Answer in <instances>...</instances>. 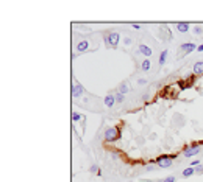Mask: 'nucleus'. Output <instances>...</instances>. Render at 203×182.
<instances>
[{
    "label": "nucleus",
    "mask_w": 203,
    "mask_h": 182,
    "mask_svg": "<svg viewBox=\"0 0 203 182\" xmlns=\"http://www.w3.org/2000/svg\"><path fill=\"white\" fill-rule=\"evenodd\" d=\"M119 137H120V131H119V128H116V126L108 128L105 131V140L106 142H114V140H117Z\"/></svg>",
    "instance_id": "f257e3e1"
},
{
    "label": "nucleus",
    "mask_w": 203,
    "mask_h": 182,
    "mask_svg": "<svg viewBox=\"0 0 203 182\" xmlns=\"http://www.w3.org/2000/svg\"><path fill=\"white\" fill-rule=\"evenodd\" d=\"M119 39H120V34L119 33H109L108 36H105V44L109 47H113V48H116L117 47V44H119Z\"/></svg>",
    "instance_id": "f03ea898"
},
{
    "label": "nucleus",
    "mask_w": 203,
    "mask_h": 182,
    "mask_svg": "<svg viewBox=\"0 0 203 182\" xmlns=\"http://www.w3.org/2000/svg\"><path fill=\"white\" fill-rule=\"evenodd\" d=\"M156 165L160 168H169V167H172V157H169V156H160L156 159Z\"/></svg>",
    "instance_id": "7ed1b4c3"
},
{
    "label": "nucleus",
    "mask_w": 203,
    "mask_h": 182,
    "mask_svg": "<svg viewBox=\"0 0 203 182\" xmlns=\"http://www.w3.org/2000/svg\"><path fill=\"white\" fill-rule=\"evenodd\" d=\"M202 151V148L199 145H192V146H188L186 150L183 151V156L184 157H192V156H197Z\"/></svg>",
    "instance_id": "20e7f679"
},
{
    "label": "nucleus",
    "mask_w": 203,
    "mask_h": 182,
    "mask_svg": "<svg viewBox=\"0 0 203 182\" xmlns=\"http://www.w3.org/2000/svg\"><path fill=\"white\" fill-rule=\"evenodd\" d=\"M83 92H85V89H83L80 84H74V86H72V97H74V98L81 97V95H83Z\"/></svg>",
    "instance_id": "39448f33"
},
{
    "label": "nucleus",
    "mask_w": 203,
    "mask_h": 182,
    "mask_svg": "<svg viewBox=\"0 0 203 182\" xmlns=\"http://www.w3.org/2000/svg\"><path fill=\"white\" fill-rule=\"evenodd\" d=\"M194 48H197L194 44H181V47H180V50H181L184 54H188L191 52H194Z\"/></svg>",
    "instance_id": "423d86ee"
},
{
    "label": "nucleus",
    "mask_w": 203,
    "mask_h": 182,
    "mask_svg": "<svg viewBox=\"0 0 203 182\" xmlns=\"http://www.w3.org/2000/svg\"><path fill=\"white\" fill-rule=\"evenodd\" d=\"M139 52L144 54L147 59L152 56V48H150V47H147V45H144V44H141V45H139Z\"/></svg>",
    "instance_id": "0eeeda50"
},
{
    "label": "nucleus",
    "mask_w": 203,
    "mask_h": 182,
    "mask_svg": "<svg viewBox=\"0 0 203 182\" xmlns=\"http://www.w3.org/2000/svg\"><path fill=\"white\" fill-rule=\"evenodd\" d=\"M87 48H89V42L87 41H80L78 44H77V52H80V53L86 52Z\"/></svg>",
    "instance_id": "6e6552de"
},
{
    "label": "nucleus",
    "mask_w": 203,
    "mask_h": 182,
    "mask_svg": "<svg viewBox=\"0 0 203 182\" xmlns=\"http://www.w3.org/2000/svg\"><path fill=\"white\" fill-rule=\"evenodd\" d=\"M177 30L180 33H188L189 31V24L188 22H180V24H177Z\"/></svg>",
    "instance_id": "1a4fd4ad"
},
{
    "label": "nucleus",
    "mask_w": 203,
    "mask_h": 182,
    "mask_svg": "<svg viewBox=\"0 0 203 182\" xmlns=\"http://www.w3.org/2000/svg\"><path fill=\"white\" fill-rule=\"evenodd\" d=\"M114 103H116V95H106V98H105V106H106V107H113Z\"/></svg>",
    "instance_id": "9d476101"
},
{
    "label": "nucleus",
    "mask_w": 203,
    "mask_h": 182,
    "mask_svg": "<svg viewBox=\"0 0 203 182\" xmlns=\"http://www.w3.org/2000/svg\"><path fill=\"white\" fill-rule=\"evenodd\" d=\"M194 73L195 75H202L203 73V61H197L194 64Z\"/></svg>",
    "instance_id": "9b49d317"
},
{
    "label": "nucleus",
    "mask_w": 203,
    "mask_h": 182,
    "mask_svg": "<svg viewBox=\"0 0 203 182\" xmlns=\"http://www.w3.org/2000/svg\"><path fill=\"white\" fill-rule=\"evenodd\" d=\"M195 173V168H192V167H188L186 170H183V173H181V176L183 178H191Z\"/></svg>",
    "instance_id": "f8f14e48"
},
{
    "label": "nucleus",
    "mask_w": 203,
    "mask_h": 182,
    "mask_svg": "<svg viewBox=\"0 0 203 182\" xmlns=\"http://www.w3.org/2000/svg\"><path fill=\"white\" fill-rule=\"evenodd\" d=\"M80 120H85V117L78 112H72V121L75 123V121H80Z\"/></svg>",
    "instance_id": "ddd939ff"
},
{
    "label": "nucleus",
    "mask_w": 203,
    "mask_h": 182,
    "mask_svg": "<svg viewBox=\"0 0 203 182\" xmlns=\"http://www.w3.org/2000/svg\"><path fill=\"white\" fill-rule=\"evenodd\" d=\"M141 67H142V70H144V72H147V70L150 69V61L149 59H144V61H142V64H141Z\"/></svg>",
    "instance_id": "4468645a"
},
{
    "label": "nucleus",
    "mask_w": 203,
    "mask_h": 182,
    "mask_svg": "<svg viewBox=\"0 0 203 182\" xmlns=\"http://www.w3.org/2000/svg\"><path fill=\"white\" fill-rule=\"evenodd\" d=\"M167 50H164L163 53H161V56H160V65H163L164 62H166V59H167Z\"/></svg>",
    "instance_id": "2eb2a0df"
},
{
    "label": "nucleus",
    "mask_w": 203,
    "mask_h": 182,
    "mask_svg": "<svg viewBox=\"0 0 203 182\" xmlns=\"http://www.w3.org/2000/svg\"><path fill=\"white\" fill-rule=\"evenodd\" d=\"M128 90H130V87H128L127 84H122V86L119 87V90H117V92H119V93H122V95H124V93H127Z\"/></svg>",
    "instance_id": "dca6fc26"
},
{
    "label": "nucleus",
    "mask_w": 203,
    "mask_h": 182,
    "mask_svg": "<svg viewBox=\"0 0 203 182\" xmlns=\"http://www.w3.org/2000/svg\"><path fill=\"white\" fill-rule=\"evenodd\" d=\"M116 103H124V95L122 93H116Z\"/></svg>",
    "instance_id": "f3484780"
},
{
    "label": "nucleus",
    "mask_w": 203,
    "mask_h": 182,
    "mask_svg": "<svg viewBox=\"0 0 203 182\" xmlns=\"http://www.w3.org/2000/svg\"><path fill=\"white\" fill-rule=\"evenodd\" d=\"M89 171H91V173H97V174H98V167H97V165H91V167H89Z\"/></svg>",
    "instance_id": "a211bd4d"
},
{
    "label": "nucleus",
    "mask_w": 203,
    "mask_h": 182,
    "mask_svg": "<svg viewBox=\"0 0 203 182\" xmlns=\"http://www.w3.org/2000/svg\"><path fill=\"white\" fill-rule=\"evenodd\" d=\"M195 173H197V174H203V165H199V167H195Z\"/></svg>",
    "instance_id": "6ab92c4d"
},
{
    "label": "nucleus",
    "mask_w": 203,
    "mask_h": 182,
    "mask_svg": "<svg viewBox=\"0 0 203 182\" xmlns=\"http://www.w3.org/2000/svg\"><path fill=\"white\" fill-rule=\"evenodd\" d=\"M163 182H175V178H173V176H169V178H166Z\"/></svg>",
    "instance_id": "aec40b11"
},
{
    "label": "nucleus",
    "mask_w": 203,
    "mask_h": 182,
    "mask_svg": "<svg viewBox=\"0 0 203 182\" xmlns=\"http://www.w3.org/2000/svg\"><path fill=\"white\" fill-rule=\"evenodd\" d=\"M194 31L197 33V34H200V33H202L203 30H202V27H195V28H194Z\"/></svg>",
    "instance_id": "412c9836"
},
{
    "label": "nucleus",
    "mask_w": 203,
    "mask_h": 182,
    "mask_svg": "<svg viewBox=\"0 0 203 182\" xmlns=\"http://www.w3.org/2000/svg\"><path fill=\"white\" fill-rule=\"evenodd\" d=\"M153 168H155V167H153V165H147V167H145V170H147V171H153Z\"/></svg>",
    "instance_id": "4be33fe9"
},
{
    "label": "nucleus",
    "mask_w": 203,
    "mask_h": 182,
    "mask_svg": "<svg viewBox=\"0 0 203 182\" xmlns=\"http://www.w3.org/2000/svg\"><path fill=\"white\" fill-rule=\"evenodd\" d=\"M138 82H139V84H145V80L141 78V80H138Z\"/></svg>",
    "instance_id": "5701e85b"
},
{
    "label": "nucleus",
    "mask_w": 203,
    "mask_h": 182,
    "mask_svg": "<svg viewBox=\"0 0 203 182\" xmlns=\"http://www.w3.org/2000/svg\"><path fill=\"white\" fill-rule=\"evenodd\" d=\"M197 52H203V44H202V45H199V47H197Z\"/></svg>",
    "instance_id": "b1692460"
},
{
    "label": "nucleus",
    "mask_w": 203,
    "mask_h": 182,
    "mask_svg": "<svg viewBox=\"0 0 203 182\" xmlns=\"http://www.w3.org/2000/svg\"><path fill=\"white\" fill-rule=\"evenodd\" d=\"M150 182H155V181H150Z\"/></svg>",
    "instance_id": "393cba45"
}]
</instances>
